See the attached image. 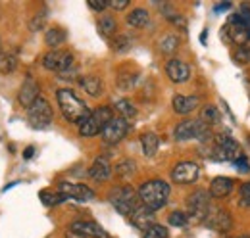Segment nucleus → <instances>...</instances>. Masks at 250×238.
<instances>
[{
	"instance_id": "c03bdc74",
	"label": "nucleus",
	"mask_w": 250,
	"mask_h": 238,
	"mask_svg": "<svg viewBox=\"0 0 250 238\" xmlns=\"http://www.w3.org/2000/svg\"><path fill=\"white\" fill-rule=\"evenodd\" d=\"M65 238H85V237H83V235H79V233H75V231H71V229H69V231H67V233H65Z\"/></svg>"
},
{
	"instance_id": "b1692460",
	"label": "nucleus",
	"mask_w": 250,
	"mask_h": 238,
	"mask_svg": "<svg viewBox=\"0 0 250 238\" xmlns=\"http://www.w3.org/2000/svg\"><path fill=\"white\" fill-rule=\"evenodd\" d=\"M141 146H143V154L145 156H154L158 152V146H160V139H158L154 133H145L141 137Z\"/></svg>"
},
{
	"instance_id": "49530a36",
	"label": "nucleus",
	"mask_w": 250,
	"mask_h": 238,
	"mask_svg": "<svg viewBox=\"0 0 250 238\" xmlns=\"http://www.w3.org/2000/svg\"><path fill=\"white\" fill-rule=\"evenodd\" d=\"M235 238H250V237H247V235H243V237H235Z\"/></svg>"
},
{
	"instance_id": "f704fd0d",
	"label": "nucleus",
	"mask_w": 250,
	"mask_h": 238,
	"mask_svg": "<svg viewBox=\"0 0 250 238\" xmlns=\"http://www.w3.org/2000/svg\"><path fill=\"white\" fill-rule=\"evenodd\" d=\"M169 225L171 227H185L188 223V215L187 213H183V211H173V213H169Z\"/></svg>"
},
{
	"instance_id": "cd10ccee",
	"label": "nucleus",
	"mask_w": 250,
	"mask_h": 238,
	"mask_svg": "<svg viewBox=\"0 0 250 238\" xmlns=\"http://www.w3.org/2000/svg\"><path fill=\"white\" fill-rule=\"evenodd\" d=\"M231 23H233V25H243V27L250 29V6L243 4L241 10L231 18Z\"/></svg>"
},
{
	"instance_id": "a19ab883",
	"label": "nucleus",
	"mask_w": 250,
	"mask_h": 238,
	"mask_svg": "<svg viewBox=\"0 0 250 238\" xmlns=\"http://www.w3.org/2000/svg\"><path fill=\"white\" fill-rule=\"evenodd\" d=\"M89 8L94 10V12H102V10H106V8H108V0H98V2L91 0V2H89Z\"/></svg>"
},
{
	"instance_id": "39448f33",
	"label": "nucleus",
	"mask_w": 250,
	"mask_h": 238,
	"mask_svg": "<svg viewBox=\"0 0 250 238\" xmlns=\"http://www.w3.org/2000/svg\"><path fill=\"white\" fill-rule=\"evenodd\" d=\"M212 158L219 159V161H233L235 163L237 159L243 158V150H241V144L233 137L221 133L216 139V148H214V156Z\"/></svg>"
},
{
	"instance_id": "72a5a7b5",
	"label": "nucleus",
	"mask_w": 250,
	"mask_h": 238,
	"mask_svg": "<svg viewBox=\"0 0 250 238\" xmlns=\"http://www.w3.org/2000/svg\"><path fill=\"white\" fill-rule=\"evenodd\" d=\"M143 238H167V229L154 223L152 227H148L145 233H143Z\"/></svg>"
},
{
	"instance_id": "4be33fe9",
	"label": "nucleus",
	"mask_w": 250,
	"mask_h": 238,
	"mask_svg": "<svg viewBox=\"0 0 250 238\" xmlns=\"http://www.w3.org/2000/svg\"><path fill=\"white\" fill-rule=\"evenodd\" d=\"M148 21H150V16H148V12L143 10V8H137V10H133V12L127 16V23H129L131 27H135V29L146 27Z\"/></svg>"
},
{
	"instance_id": "c756f323",
	"label": "nucleus",
	"mask_w": 250,
	"mask_h": 238,
	"mask_svg": "<svg viewBox=\"0 0 250 238\" xmlns=\"http://www.w3.org/2000/svg\"><path fill=\"white\" fill-rule=\"evenodd\" d=\"M116 110H118L120 118L124 119H133L137 116V110H135V106L129 100H118L116 102Z\"/></svg>"
},
{
	"instance_id": "412c9836",
	"label": "nucleus",
	"mask_w": 250,
	"mask_h": 238,
	"mask_svg": "<svg viewBox=\"0 0 250 238\" xmlns=\"http://www.w3.org/2000/svg\"><path fill=\"white\" fill-rule=\"evenodd\" d=\"M79 85L83 87V90L89 94V96H100L102 94V90H104V85H102V81H100V77H96V75H85V77H81L79 79Z\"/></svg>"
},
{
	"instance_id": "c9c22d12",
	"label": "nucleus",
	"mask_w": 250,
	"mask_h": 238,
	"mask_svg": "<svg viewBox=\"0 0 250 238\" xmlns=\"http://www.w3.org/2000/svg\"><path fill=\"white\" fill-rule=\"evenodd\" d=\"M233 60H235V63H241V65L249 63L250 61V50L249 48H245V46H239V48L233 52Z\"/></svg>"
},
{
	"instance_id": "5701e85b",
	"label": "nucleus",
	"mask_w": 250,
	"mask_h": 238,
	"mask_svg": "<svg viewBox=\"0 0 250 238\" xmlns=\"http://www.w3.org/2000/svg\"><path fill=\"white\" fill-rule=\"evenodd\" d=\"M65 39H67V35H65V31L60 29V27H52V29H48L44 33V42H46L50 48H58L60 44L65 42Z\"/></svg>"
},
{
	"instance_id": "4c0bfd02",
	"label": "nucleus",
	"mask_w": 250,
	"mask_h": 238,
	"mask_svg": "<svg viewBox=\"0 0 250 238\" xmlns=\"http://www.w3.org/2000/svg\"><path fill=\"white\" fill-rule=\"evenodd\" d=\"M44 21H46V14H44V12H42V14H37L31 20L29 27H31V31H41L44 27Z\"/></svg>"
},
{
	"instance_id": "ddd939ff",
	"label": "nucleus",
	"mask_w": 250,
	"mask_h": 238,
	"mask_svg": "<svg viewBox=\"0 0 250 238\" xmlns=\"http://www.w3.org/2000/svg\"><path fill=\"white\" fill-rule=\"evenodd\" d=\"M166 73H167L169 81H173V83H185V81H188V77H190V67H188L183 60L173 58L167 61Z\"/></svg>"
},
{
	"instance_id": "f03ea898",
	"label": "nucleus",
	"mask_w": 250,
	"mask_h": 238,
	"mask_svg": "<svg viewBox=\"0 0 250 238\" xmlns=\"http://www.w3.org/2000/svg\"><path fill=\"white\" fill-rule=\"evenodd\" d=\"M169 184L162 178H152V180H146L141 184L139 188V200L143 206H146L152 211H158L162 209L166 204H167V198H169Z\"/></svg>"
},
{
	"instance_id": "f257e3e1",
	"label": "nucleus",
	"mask_w": 250,
	"mask_h": 238,
	"mask_svg": "<svg viewBox=\"0 0 250 238\" xmlns=\"http://www.w3.org/2000/svg\"><path fill=\"white\" fill-rule=\"evenodd\" d=\"M56 100H58V106H60V112L62 116L69 123H75V125H81L85 119L91 116V110L87 108V104L69 89H60L56 92Z\"/></svg>"
},
{
	"instance_id": "58836bf2",
	"label": "nucleus",
	"mask_w": 250,
	"mask_h": 238,
	"mask_svg": "<svg viewBox=\"0 0 250 238\" xmlns=\"http://www.w3.org/2000/svg\"><path fill=\"white\" fill-rule=\"evenodd\" d=\"M114 50H118V52H124V50H127L129 48V39L127 37H118L116 40H114Z\"/></svg>"
},
{
	"instance_id": "0eeeda50",
	"label": "nucleus",
	"mask_w": 250,
	"mask_h": 238,
	"mask_svg": "<svg viewBox=\"0 0 250 238\" xmlns=\"http://www.w3.org/2000/svg\"><path fill=\"white\" fill-rule=\"evenodd\" d=\"M187 208H188V217L194 219V221H204L208 211H210V192L198 188L194 190L192 194H188L187 200Z\"/></svg>"
},
{
	"instance_id": "dca6fc26",
	"label": "nucleus",
	"mask_w": 250,
	"mask_h": 238,
	"mask_svg": "<svg viewBox=\"0 0 250 238\" xmlns=\"http://www.w3.org/2000/svg\"><path fill=\"white\" fill-rule=\"evenodd\" d=\"M131 221H133V225L137 229H141L145 233L148 227L154 225V211L148 209L146 206H143V204H139V208L131 213Z\"/></svg>"
},
{
	"instance_id": "de8ad7c7",
	"label": "nucleus",
	"mask_w": 250,
	"mask_h": 238,
	"mask_svg": "<svg viewBox=\"0 0 250 238\" xmlns=\"http://www.w3.org/2000/svg\"><path fill=\"white\" fill-rule=\"evenodd\" d=\"M249 39H250V29H249Z\"/></svg>"
},
{
	"instance_id": "2eb2a0df",
	"label": "nucleus",
	"mask_w": 250,
	"mask_h": 238,
	"mask_svg": "<svg viewBox=\"0 0 250 238\" xmlns=\"http://www.w3.org/2000/svg\"><path fill=\"white\" fill-rule=\"evenodd\" d=\"M198 127H200V119H185V121H181V123L175 127L173 137H175V140H179V142L196 139Z\"/></svg>"
},
{
	"instance_id": "e433bc0d",
	"label": "nucleus",
	"mask_w": 250,
	"mask_h": 238,
	"mask_svg": "<svg viewBox=\"0 0 250 238\" xmlns=\"http://www.w3.org/2000/svg\"><path fill=\"white\" fill-rule=\"evenodd\" d=\"M239 204L245 206V208H250V180L245 182L239 190Z\"/></svg>"
},
{
	"instance_id": "393cba45",
	"label": "nucleus",
	"mask_w": 250,
	"mask_h": 238,
	"mask_svg": "<svg viewBox=\"0 0 250 238\" xmlns=\"http://www.w3.org/2000/svg\"><path fill=\"white\" fill-rule=\"evenodd\" d=\"M227 37L235 42V44H239V46H243L245 42H247V39H249V29L247 27H243V25H229L227 27Z\"/></svg>"
},
{
	"instance_id": "473e14b6",
	"label": "nucleus",
	"mask_w": 250,
	"mask_h": 238,
	"mask_svg": "<svg viewBox=\"0 0 250 238\" xmlns=\"http://www.w3.org/2000/svg\"><path fill=\"white\" fill-rule=\"evenodd\" d=\"M116 173L124 178L131 177V175L135 173V161H133V159H124V161H120V163L116 165Z\"/></svg>"
},
{
	"instance_id": "a878e982",
	"label": "nucleus",
	"mask_w": 250,
	"mask_h": 238,
	"mask_svg": "<svg viewBox=\"0 0 250 238\" xmlns=\"http://www.w3.org/2000/svg\"><path fill=\"white\" fill-rule=\"evenodd\" d=\"M116 29H118V23L112 16H102L98 20V31H100L102 37H112L116 33Z\"/></svg>"
},
{
	"instance_id": "9d476101",
	"label": "nucleus",
	"mask_w": 250,
	"mask_h": 238,
	"mask_svg": "<svg viewBox=\"0 0 250 238\" xmlns=\"http://www.w3.org/2000/svg\"><path fill=\"white\" fill-rule=\"evenodd\" d=\"M198 175H200V167L194 161H181L171 171V178L177 184H190L198 178Z\"/></svg>"
},
{
	"instance_id": "20e7f679",
	"label": "nucleus",
	"mask_w": 250,
	"mask_h": 238,
	"mask_svg": "<svg viewBox=\"0 0 250 238\" xmlns=\"http://www.w3.org/2000/svg\"><path fill=\"white\" fill-rule=\"evenodd\" d=\"M110 202L122 215H129L139 208V192H135L131 186H118L110 192Z\"/></svg>"
},
{
	"instance_id": "6ab92c4d",
	"label": "nucleus",
	"mask_w": 250,
	"mask_h": 238,
	"mask_svg": "<svg viewBox=\"0 0 250 238\" xmlns=\"http://www.w3.org/2000/svg\"><path fill=\"white\" fill-rule=\"evenodd\" d=\"M173 110H175V114H179V116H187L190 112H194L196 108H198V98L196 96H183V94H177V96H173Z\"/></svg>"
},
{
	"instance_id": "f3484780",
	"label": "nucleus",
	"mask_w": 250,
	"mask_h": 238,
	"mask_svg": "<svg viewBox=\"0 0 250 238\" xmlns=\"http://www.w3.org/2000/svg\"><path fill=\"white\" fill-rule=\"evenodd\" d=\"M233 192V178L231 177H216L210 182V196L212 198H227Z\"/></svg>"
},
{
	"instance_id": "79ce46f5",
	"label": "nucleus",
	"mask_w": 250,
	"mask_h": 238,
	"mask_svg": "<svg viewBox=\"0 0 250 238\" xmlns=\"http://www.w3.org/2000/svg\"><path fill=\"white\" fill-rule=\"evenodd\" d=\"M108 6L114 8V10H124V8L129 6V0H110Z\"/></svg>"
},
{
	"instance_id": "2f4dec72",
	"label": "nucleus",
	"mask_w": 250,
	"mask_h": 238,
	"mask_svg": "<svg viewBox=\"0 0 250 238\" xmlns=\"http://www.w3.org/2000/svg\"><path fill=\"white\" fill-rule=\"evenodd\" d=\"M18 65L14 54H0V73H12Z\"/></svg>"
},
{
	"instance_id": "a18cd8bd",
	"label": "nucleus",
	"mask_w": 250,
	"mask_h": 238,
	"mask_svg": "<svg viewBox=\"0 0 250 238\" xmlns=\"http://www.w3.org/2000/svg\"><path fill=\"white\" fill-rule=\"evenodd\" d=\"M33 152H35V148H33V146H27L25 152H23V158H25V159H29V158L33 156Z\"/></svg>"
},
{
	"instance_id": "c85d7f7f",
	"label": "nucleus",
	"mask_w": 250,
	"mask_h": 238,
	"mask_svg": "<svg viewBox=\"0 0 250 238\" xmlns=\"http://www.w3.org/2000/svg\"><path fill=\"white\" fill-rule=\"evenodd\" d=\"M65 200H67V196H63L62 192H58V194H54L50 190H42L41 192V202L44 206H58V204H62Z\"/></svg>"
},
{
	"instance_id": "ea45409f",
	"label": "nucleus",
	"mask_w": 250,
	"mask_h": 238,
	"mask_svg": "<svg viewBox=\"0 0 250 238\" xmlns=\"http://www.w3.org/2000/svg\"><path fill=\"white\" fill-rule=\"evenodd\" d=\"M235 167H237V171H239V173H250V163L245 156H243L241 159H237V161H235Z\"/></svg>"
},
{
	"instance_id": "37998d69",
	"label": "nucleus",
	"mask_w": 250,
	"mask_h": 238,
	"mask_svg": "<svg viewBox=\"0 0 250 238\" xmlns=\"http://www.w3.org/2000/svg\"><path fill=\"white\" fill-rule=\"evenodd\" d=\"M229 8H231V2H219V4L214 6V12H216V14H221V12L229 10Z\"/></svg>"
},
{
	"instance_id": "9b49d317",
	"label": "nucleus",
	"mask_w": 250,
	"mask_h": 238,
	"mask_svg": "<svg viewBox=\"0 0 250 238\" xmlns=\"http://www.w3.org/2000/svg\"><path fill=\"white\" fill-rule=\"evenodd\" d=\"M204 223H206L210 229L219 231V233H225V231H229V229L233 227V219H231L229 211L221 208H210L206 219H204Z\"/></svg>"
},
{
	"instance_id": "aec40b11",
	"label": "nucleus",
	"mask_w": 250,
	"mask_h": 238,
	"mask_svg": "<svg viewBox=\"0 0 250 238\" xmlns=\"http://www.w3.org/2000/svg\"><path fill=\"white\" fill-rule=\"evenodd\" d=\"M112 175V165L106 158H96L94 163L89 167V177L94 180H108Z\"/></svg>"
},
{
	"instance_id": "f8f14e48",
	"label": "nucleus",
	"mask_w": 250,
	"mask_h": 238,
	"mask_svg": "<svg viewBox=\"0 0 250 238\" xmlns=\"http://www.w3.org/2000/svg\"><path fill=\"white\" fill-rule=\"evenodd\" d=\"M58 192H62L63 196L67 198H73V200H79V202H89L94 198V192L85 186V184H79V182H58Z\"/></svg>"
},
{
	"instance_id": "7c9ffc66",
	"label": "nucleus",
	"mask_w": 250,
	"mask_h": 238,
	"mask_svg": "<svg viewBox=\"0 0 250 238\" xmlns=\"http://www.w3.org/2000/svg\"><path fill=\"white\" fill-rule=\"evenodd\" d=\"M179 48V39L175 37V35H167V37H164L162 40H160V50L164 52V54H171V52H175Z\"/></svg>"
},
{
	"instance_id": "6e6552de",
	"label": "nucleus",
	"mask_w": 250,
	"mask_h": 238,
	"mask_svg": "<svg viewBox=\"0 0 250 238\" xmlns=\"http://www.w3.org/2000/svg\"><path fill=\"white\" fill-rule=\"evenodd\" d=\"M129 133V121L124 118H114L112 121H108V125L102 129V140L106 144H118L120 140H124L125 135Z\"/></svg>"
},
{
	"instance_id": "1a4fd4ad",
	"label": "nucleus",
	"mask_w": 250,
	"mask_h": 238,
	"mask_svg": "<svg viewBox=\"0 0 250 238\" xmlns=\"http://www.w3.org/2000/svg\"><path fill=\"white\" fill-rule=\"evenodd\" d=\"M42 65L48 71H56V73H63L67 69L73 67V54L65 52V50H52L42 58Z\"/></svg>"
},
{
	"instance_id": "423d86ee",
	"label": "nucleus",
	"mask_w": 250,
	"mask_h": 238,
	"mask_svg": "<svg viewBox=\"0 0 250 238\" xmlns=\"http://www.w3.org/2000/svg\"><path fill=\"white\" fill-rule=\"evenodd\" d=\"M27 119L33 129H48L52 125V108L44 98H39L33 102V106L27 110Z\"/></svg>"
},
{
	"instance_id": "bb28decb",
	"label": "nucleus",
	"mask_w": 250,
	"mask_h": 238,
	"mask_svg": "<svg viewBox=\"0 0 250 238\" xmlns=\"http://www.w3.org/2000/svg\"><path fill=\"white\" fill-rule=\"evenodd\" d=\"M200 121H204L206 125H216L221 121V114H219V110L216 106H204L202 108V112H200Z\"/></svg>"
},
{
	"instance_id": "4468645a",
	"label": "nucleus",
	"mask_w": 250,
	"mask_h": 238,
	"mask_svg": "<svg viewBox=\"0 0 250 238\" xmlns=\"http://www.w3.org/2000/svg\"><path fill=\"white\" fill-rule=\"evenodd\" d=\"M39 98L41 96H39V85H37V81L33 77H25V81H23V85L20 89V104L29 110L33 106V102H37Z\"/></svg>"
},
{
	"instance_id": "a211bd4d",
	"label": "nucleus",
	"mask_w": 250,
	"mask_h": 238,
	"mask_svg": "<svg viewBox=\"0 0 250 238\" xmlns=\"http://www.w3.org/2000/svg\"><path fill=\"white\" fill-rule=\"evenodd\" d=\"M71 231L83 235L85 238H102L104 237V231L100 229V225H96L94 221H75L71 223L69 227Z\"/></svg>"
},
{
	"instance_id": "7ed1b4c3",
	"label": "nucleus",
	"mask_w": 250,
	"mask_h": 238,
	"mask_svg": "<svg viewBox=\"0 0 250 238\" xmlns=\"http://www.w3.org/2000/svg\"><path fill=\"white\" fill-rule=\"evenodd\" d=\"M114 118H116V116H114L112 108L100 106V108H96L94 112H91V116L79 125V135L85 137V139H91L94 135L102 133V129L108 125V121H112Z\"/></svg>"
}]
</instances>
